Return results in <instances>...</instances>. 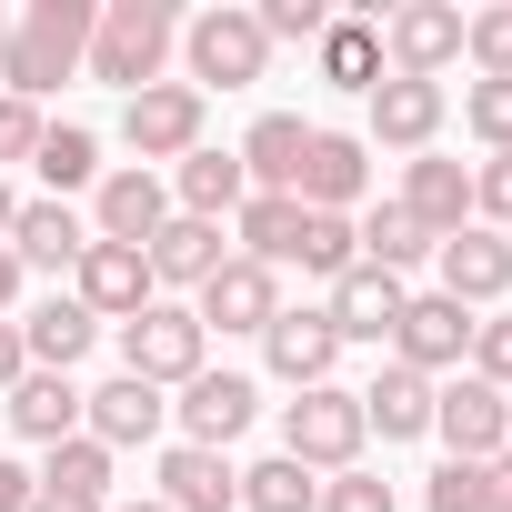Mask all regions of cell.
<instances>
[{
	"label": "cell",
	"mask_w": 512,
	"mask_h": 512,
	"mask_svg": "<svg viewBox=\"0 0 512 512\" xmlns=\"http://www.w3.org/2000/svg\"><path fill=\"white\" fill-rule=\"evenodd\" d=\"M91 21H101V0H31V11L11 21V51H0V81H11V101L61 91V81L91 61Z\"/></svg>",
	"instance_id": "cell-1"
},
{
	"label": "cell",
	"mask_w": 512,
	"mask_h": 512,
	"mask_svg": "<svg viewBox=\"0 0 512 512\" xmlns=\"http://www.w3.org/2000/svg\"><path fill=\"white\" fill-rule=\"evenodd\" d=\"M181 51V21H171V0H101V21H91V81L111 91H151L161 61Z\"/></svg>",
	"instance_id": "cell-2"
},
{
	"label": "cell",
	"mask_w": 512,
	"mask_h": 512,
	"mask_svg": "<svg viewBox=\"0 0 512 512\" xmlns=\"http://www.w3.org/2000/svg\"><path fill=\"white\" fill-rule=\"evenodd\" d=\"M121 372L151 382V392H181L191 372H211V332H201V312H191V302H151V312H131V322H121Z\"/></svg>",
	"instance_id": "cell-3"
},
{
	"label": "cell",
	"mask_w": 512,
	"mask_h": 512,
	"mask_svg": "<svg viewBox=\"0 0 512 512\" xmlns=\"http://www.w3.org/2000/svg\"><path fill=\"white\" fill-rule=\"evenodd\" d=\"M362 392H342V382H312V392H292L282 402V452L302 462V472H362Z\"/></svg>",
	"instance_id": "cell-4"
},
{
	"label": "cell",
	"mask_w": 512,
	"mask_h": 512,
	"mask_svg": "<svg viewBox=\"0 0 512 512\" xmlns=\"http://www.w3.org/2000/svg\"><path fill=\"white\" fill-rule=\"evenodd\" d=\"M181 61H191V91L211 101V91H251L272 71V41H262V21L251 11H201V21H181Z\"/></svg>",
	"instance_id": "cell-5"
},
{
	"label": "cell",
	"mask_w": 512,
	"mask_h": 512,
	"mask_svg": "<svg viewBox=\"0 0 512 512\" xmlns=\"http://www.w3.org/2000/svg\"><path fill=\"white\" fill-rule=\"evenodd\" d=\"M201 121H211V101H201L191 81H151V91L121 101V141H131L141 171H151V161H191V151H201Z\"/></svg>",
	"instance_id": "cell-6"
},
{
	"label": "cell",
	"mask_w": 512,
	"mask_h": 512,
	"mask_svg": "<svg viewBox=\"0 0 512 512\" xmlns=\"http://www.w3.org/2000/svg\"><path fill=\"white\" fill-rule=\"evenodd\" d=\"M392 362H402V372H422V382L462 372V362H472V312H462V302H442V292H412V302H402V322H392Z\"/></svg>",
	"instance_id": "cell-7"
},
{
	"label": "cell",
	"mask_w": 512,
	"mask_h": 512,
	"mask_svg": "<svg viewBox=\"0 0 512 512\" xmlns=\"http://www.w3.org/2000/svg\"><path fill=\"white\" fill-rule=\"evenodd\" d=\"M432 432L452 442V462H492V452H512V392L452 372V382L432 392Z\"/></svg>",
	"instance_id": "cell-8"
},
{
	"label": "cell",
	"mask_w": 512,
	"mask_h": 512,
	"mask_svg": "<svg viewBox=\"0 0 512 512\" xmlns=\"http://www.w3.org/2000/svg\"><path fill=\"white\" fill-rule=\"evenodd\" d=\"M171 412H181V442L191 452H231L251 432V412H262V382H251V372H191Z\"/></svg>",
	"instance_id": "cell-9"
},
{
	"label": "cell",
	"mask_w": 512,
	"mask_h": 512,
	"mask_svg": "<svg viewBox=\"0 0 512 512\" xmlns=\"http://www.w3.org/2000/svg\"><path fill=\"white\" fill-rule=\"evenodd\" d=\"M71 302H81L91 322H131V312H151L161 292H151V262H141L131 241H91L81 272H71Z\"/></svg>",
	"instance_id": "cell-10"
},
{
	"label": "cell",
	"mask_w": 512,
	"mask_h": 512,
	"mask_svg": "<svg viewBox=\"0 0 512 512\" xmlns=\"http://www.w3.org/2000/svg\"><path fill=\"white\" fill-rule=\"evenodd\" d=\"M382 61L402 81H442V61H462V11L452 0H402L382 21Z\"/></svg>",
	"instance_id": "cell-11"
},
{
	"label": "cell",
	"mask_w": 512,
	"mask_h": 512,
	"mask_svg": "<svg viewBox=\"0 0 512 512\" xmlns=\"http://www.w3.org/2000/svg\"><path fill=\"white\" fill-rule=\"evenodd\" d=\"M201 332H272L282 322V272H262V262H241V251H231V262L201 282Z\"/></svg>",
	"instance_id": "cell-12"
},
{
	"label": "cell",
	"mask_w": 512,
	"mask_h": 512,
	"mask_svg": "<svg viewBox=\"0 0 512 512\" xmlns=\"http://www.w3.org/2000/svg\"><path fill=\"white\" fill-rule=\"evenodd\" d=\"M432 272H442V302L482 312V302H502V292H512V241H502V231H482V221H462V231L432 251Z\"/></svg>",
	"instance_id": "cell-13"
},
{
	"label": "cell",
	"mask_w": 512,
	"mask_h": 512,
	"mask_svg": "<svg viewBox=\"0 0 512 512\" xmlns=\"http://www.w3.org/2000/svg\"><path fill=\"white\" fill-rule=\"evenodd\" d=\"M362 191H372V141H362V131H312L292 201H302V211H352Z\"/></svg>",
	"instance_id": "cell-14"
},
{
	"label": "cell",
	"mask_w": 512,
	"mask_h": 512,
	"mask_svg": "<svg viewBox=\"0 0 512 512\" xmlns=\"http://www.w3.org/2000/svg\"><path fill=\"white\" fill-rule=\"evenodd\" d=\"M161 221H171V181H161V171H141V161H131V171H101V191H91V241H131V251H141Z\"/></svg>",
	"instance_id": "cell-15"
},
{
	"label": "cell",
	"mask_w": 512,
	"mask_h": 512,
	"mask_svg": "<svg viewBox=\"0 0 512 512\" xmlns=\"http://www.w3.org/2000/svg\"><path fill=\"white\" fill-rule=\"evenodd\" d=\"M141 262H151V292H201V282L231 262V241H221V221H191V211H171V221L141 241Z\"/></svg>",
	"instance_id": "cell-16"
},
{
	"label": "cell",
	"mask_w": 512,
	"mask_h": 512,
	"mask_svg": "<svg viewBox=\"0 0 512 512\" xmlns=\"http://www.w3.org/2000/svg\"><path fill=\"white\" fill-rule=\"evenodd\" d=\"M161 422H171V402L151 392V382H131V372H111L91 402H81V432L101 442V452H131V442H161Z\"/></svg>",
	"instance_id": "cell-17"
},
{
	"label": "cell",
	"mask_w": 512,
	"mask_h": 512,
	"mask_svg": "<svg viewBox=\"0 0 512 512\" xmlns=\"http://www.w3.org/2000/svg\"><path fill=\"white\" fill-rule=\"evenodd\" d=\"M81 251H91V221L71 201H21L11 211V262L21 272H81Z\"/></svg>",
	"instance_id": "cell-18"
},
{
	"label": "cell",
	"mask_w": 512,
	"mask_h": 512,
	"mask_svg": "<svg viewBox=\"0 0 512 512\" xmlns=\"http://www.w3.org/2000/svg\"><path fill=\"white\" fill-rule=\"evenodd\" d=\"M262 362H272L292 392L332 382V362H342V332H332V312H292V302H282V322L262 332Z\"/></svg>",
	"instance_id": "cell-19"
},
{
	"label": "cell",
	"mask_w": 512,
	"mask_h": 512,
	"mask_svg": "<svg viewBox=\"0 0 512 512\" xmlns=\"http://www.w3.org/2000/svg\"><path fill=\"white\" fill-rule=\"evenodd\" d=\"M81 402H91V392H81L71 372H21L0 412H11V432H21V442H41V452H51V442H71V432H81Z\"/></svg>",
	"instance_id": "cell-20"
},
{
	"label": "cell",
	"mask_w": 512,
	"mask_h": 512,
	"mask_svg": "<svg viewBox=\"0 0 512 512\" xmlns=\"http://www.w3.org/2000/svg\"><path fill=\"white\" fill-rule=\"evenodd\" d=\"M442 111H452V101H442V81H402V71H392V81L372 91V141L422 161V151H432V131H442Z\"/></svg>",
	"instance_id": "cell-21"
},
{
	"label": "cell",
	"mask_w": 512,
	"mask_h": 512,
	"mask_svg": "<svg viewBox=\"0 0 512 512\" xmlns=\"http://www.w3.org/2000/svg\"><path fill=\"white\" fill-rule=\"evenodd\" d=\"M161 512H241V472L221 462V452H191V442H171L161 452V492H151Z\"/></svg>",
	"instance_id": "cell-22"
},
{
	"label": "cell",
	"mask_w": 512,
	"mask_h": 512,
	"mask_svg": "<svg viewBox=\"0 0 512 512\" xmlns=\"http://www.w3.org/2000/svg\"><path fill=\"white\" fill-rule=\"evenodd\" d=\"M312 71L332 81V91H382V21H362V11H332V31L312 41Z\"/></svg>",
	"instance_id": "cell-23"
},
{
	"label": "cell",
	"mask_w": 512,
	"mask_h": 512,
	"mask_svg": "<svg viewBox=\"0 0 512 512\" xmlns=\"http://www.w3.org/2000/svg\"><path fill=\"white\" fill-rule=\"evenodd\" d=\"M402 302H412V292H402L392 272H372V262H362V272H342V282H332V302H322V312H332V332H342V342H392Z\"/></svg>",
	"instance_id": "cell-24"
},
{
	"label": "cell",
	"mask_w": 512,
	"mask_h": 512,
	"mask_svg": "<svg viewBox=\"0 0 512 512\" xmlns=\"http://www.w3.org/2000/svg\"><path fill=\"white\" fill-rule=\"evenodd\" d=\"M171 201H181L191 221H231V211L251 201V171H241V151H211V141H201V151L171 171Z\"/></svg>",
	"instance_id": "cell-25"
},
{
	"label": "cell",
	"mask_w": 512,
	"mask_h": 512,
	"mask_svg": "<svg viewBox=\"0 0 512 512\" xmlns=\"http://www.w3.org/2000/svg\"><path fill=\"white\" fill-rule=\"evenodd\" d=\"M402 211H412V221H422L432 241H452V231L472 221V171H462V161H432V151H422V161L402 171Z\"/></svg>",
	"instance_id": "cell-26"
},
{
	"label": "cell",
	"mask_w": 512,
	"mask_h": 512,
	"mask_svg": "<svg viewBox=\"0 0 512 512\" xmlns=\"http://www.w3.org/2000/svg\"><path fill=\"white\" fill-rule=\"evenodd\" d=\"M11 322H21V352H31V372H71V362L101 342V322H91L71 292H51L41 312H11Z\"/></svg>",
	"instance_id": "cell-27"
},
{
	"label": "cell",
	"mask_w": 512,
	"mask_h": 512,
	"mask_svg": "<svg viewBox=\"0 0 512 512\" xmlns=\"http://www.w3.org/2000/svg\"><path fill=\"white\" fill-rule=\"evenodd\" d=\"M432 392H442V382H422V372L382 362V372H372V392H362V432H382V442H422V432H432Z\"/></svg>",
	"instance_id": "cell-28"
},
{
	"label": "cell",
	"mask_w": 512,
	"mask_h": 512,
	"mask_svg": "<svg viewBox=\"0 0 512 512\" xmlns=\"http://www.w3.org/2000/svg\"><path fill=\"white\" fill-rule=\"evenodd\" d=\"M231 241H241V262L282 272L292 251H302V201H292V191H251V201L231 211Z\"/></svg>",
	"instance_id": "cell-29"
},
{
	"label": "cell",
	"mask_w": 512,
	"mask_h": 512,
	"mask_svg": "<svg viewBox=\"0 0 512 512\" xmlns=\"http://www.w3.org/2000/svg\"><path fill=\"white\" fill-rule=\"evenodd\" d=\"M302 151H312V121H302V111H262L251 141H241L251 191H292V181H302Z\"/></svg>",
	"instance_id": "cell-30"
},
{
	"label": "cell",
	"mask_w": 512,
	"mask_h": 512,
	"mask_svg": "<svg viewBox=\"0 0 512 512\" xmlns=\"http://www.w3.org/2000/svg\"><path fill=\"white\" fill-rule=\"evenodd\" d=\"M432 251H442V241H432L402 201H372V211H362V262H372V272H392V282H402L412 262H432Z\"/></svg>",
	"instance_id": "cell-31"
},
{
	"label": "cell",
	"mask_w": 512,
	"mask_h": 512,
	"mask_svg": "<svg viewBox=\"0 0 512 512\" xmlns=\"http://www.w3.org/2000/svg\"><path fill=\"white\" fill-rule=\"evenodd\" d=\"M31 161H41V181H51V201H71V191H101V141H91L81 121H51Z\"/></svg>",
	"instance_id": "cell-32"
},
{
	"label": "cell",
	"mask_w": 512,
	"mask_h": 512,
	"mask_svg": "<svg viewBox=\"0 0 512 512\" xmlns=\"http://www.w3.org/2000/svg\"><path fill=\"white\" fill-rule=\"evenodd\" d=\"M241 512H322V472H302L292 452L251 462V472H241Z\"/></svg>",
	"instance_id": "cell-33"
},
{
	"label": "cell",
	"mask_w": 512,
	"mask_h": 512,
	"mask_svg": "<svg viewBox=\"0 0 512 512\" xmlns=\"http://www.w3.org/2000/svg\"><path fill=\"white\" fill-rule=\"evenodd\" d=\"M111 462H121V452H101L91 432H71V442H51V462H41V492H71V502H111Z\"/></svg>",
	"instance_id": "cell-34"
},
{
	"label": "cell",
	"mask_w": 512,
	"mask_h": 512,
	"mask_svg": "<svg viewBox=\"0 0 512 512\" xmlns=\"http://www.w3.org/2000/svg\"><path fill=\"white\" fill-rule=\"evenodd\" d=\"M292 262L322 272V282L362 272V221H352V211H302V251H292Z\"/></svg>",
	"instance_id": "cell-35"
},
{
	"label": "cell",
	"mask_w": 512,
	"mask_h": 512,
	"mask_svg": "<svg viewBox=\"0 0 512 512\" xmlns=\"http://www.w3.org/2000/svg\"><path fill=\"white\" fill-rule=\"evenodd\" d=\"M462 51L482 61V81H512V0H492V11H462Z\"/></svg>",
	"instance_id": "cell-36"
},
{
	"label": "cell",
	"mask_w": 512,
	"mask_h": 512,
	"mask_svg": "<svg viewBox=\"0 0 512 512\" xmlns=\"http://www.w3.org/2000/svg\"><path fill=\"white\" fill-rule=\"evenodd\" d=\"M251 21H262V41H322L332 31V0H262Z\"/></svg>",
	"instance_id": "cell-37"
},
{
	"label": "cell",
	"mask_w": 512,
	"mask_h": 512,
	"mask_svg": "<svg viewBox=\"0 0 512 512\" xmlns=\"http://www.w3.org/2000/svg\"><path fill=\"white\" fill-rule=\"evenodd\" d=\"M462 121H472L492 151H512V81H472V91H462Z\"/></svg>",
	"instance_id": "cell-38"
},
{
	"label": "cell",
	"mask_w": 512,
	"mask_h": 512,
	"mask_svg": "<svg viewBox=\"0 0 512 512\" xmlns=\"http://www.w3.org/2000/svg\"><path fill=\"white\" fill-rule=\"evenodd\" d=\"M462 372L492 382V392H512V322H472V362Z\"/></svg>",
	"instance_id": "cell-39"
},
{
	"label": "cell",
	"mask_w": 512,
	"mask_h": 512,
	"mask_svg": "<svg viewBox=\"0 0 512 512\" xmlns=\"http://www.w3.org/2000/svg\"><path fill=\"white\" fill-rule=\"evenodd\" d=\"M472 221H482V231L512 221V151H492V161L472 171Z\"/></svg>",
	"instance_id": "cell-40"
},
{
	"label": "cell",
	"mask_w": 512,
	"mask_h": 512,
	"mask_svg": "<svg viewBox=\"0 0 512 512\" xmlns=\"http://www.w3.org/2000/svg\"><path fill=\"white\" fill-rule=\"evenodd\" d=\"M322 512H402V502H392L382 472H332V482H322Z\"/></svg>",
	"instance_id": "cell-41"
},
{
	"label": "cell",
	"mask_w": 512,
	"mask_h": 512,
	"mask_svg": "<svg viewBox=\"0 0 512 512\" xmlns=\"http://www.w3.org/2000/svg\"><path fill=\"white\" fill-rule=\"evenodd\" d=\"M422 502H432V512H482V462H442V472L422 482Z\"/></svg>",
	"instance_id": "cell-42"
},
{
	"label": "cell",
	"mask_w": 512,
	"mask_h": 512,
	"mask_svg": "<svg viewBox=\"0 0 512 512\" xmlns=\"http://www.w3.org/2000/svg\"><path fill=\"white\" fill-rule=\"evenodd\" d=\"M41 131H51V121H41L31 101H11V91H0V171H11V161H31V151H41Z\"/></svg>",
	"instance_id": "cell-43"
},
{
	"label": "cell",
	"mask_w": 512,
	"mask_h": 512,
	"mask_svg": "<svg viewBox=\"0 0 512 512\" xmlns=\"http://www.w3.org/2000/svg\"><path fill=\"white\" fill-rule=\"evenodd\" d=\"M482 512H512V452L482 462Z\"/></svg>",
	"instance_id": "cell-44"
},
{
	"label": "cell",
	"mask_w": 512,
	"mask_h": 512,
	"mask_svg": "<svg viewBox=\"0 0 512 512\" xmlns=\"http://www.w3.org/2000/svg\"><path fill=\"white\" fill-rule=\"evenodd\" d=\"M31 372V352H21V322H0V402H11V382Z\"/></svg>",
	"instance_id": "cell-45"
},
{
	"label": "cell",
	"mask_w": 512,
	"mask_h": 512,
	"mask_svg": "<svg viewBox=\"0 0 512 512\" xmlns=\"http://www.w3.org/2000/svg\"><path fill=\"white\" fill-rule=\"evenodd\" d=\"M31 492H41V472H21V462H0V512H31Z\"/></svg>",
	"instance_id": "cell-46"
},
{
	"label": "cell",
	"mask_w": 512,
	"mask_h": 512,
	"mask_svg": "<svg viewBox=\"0 0 512 512\" xmlns=\"http://www.w3.org/2000/svg\"><path fill=\"white\" fill-rule=\"evenodd\" d=\"M11 302H21V262H11V241H0V322H11Z\"/></svg>",
	"instance_id": "cell-47"
},
{
	"label": "cell",
	"mask_w": 512,
	"mask_h": 512,
	"mask_svg": "<svg viewBox=\"0 0 512 512\" xmlns=\"http://www.w3.org/2000/svg\"><path fill=\"white\" fill-rule=\"evenodd\" d=\"M31 512H111V502H71V492H31Z\"/></svg>",
	"instance_id": "cell-48"
},
{
	"label": "cell",
	"mask_w": 512,
	"mask_h": 512,
	"mask_svg": "<svg viewBox=\"0 0 512 512\" xmlns=\"http://www.w3.org/2000/svg\"><path fill=\"white\" fill-rule=\"evenodd\" d=\"M11 211H21V201H11V181H0V241H11Z\"/></svg>",
	"instance_id": "cell-49"
},
{
	"label": "cell",
	"mask_w": 512,
	"mask_h": 512,
	"mask_svg": "<svg viewBox=\"0 0 512 512\" xmlns=\"http://www.w3.org/2000/svg\"><path fill=\"white\" fill-rule=\"evenodd\" d=\"M111 512H161V502H111Z\"/></svg>",
	"instance_id": "cell-50"
},
{
	"label": "cell",
	"mask_w": 512,
	"mask_h": 512,
	"mask_svg": "<svg viewBox=\"0 0 512 512\" xmlns=\"http://www.w3.org/2000/svg\"><path fill=\"white\" fill-rule=\"evenodd\" d=\"M0 51H11V11H0Z\"/></svg>",
	"instance_id": "cell-51"
}]
</instances>
